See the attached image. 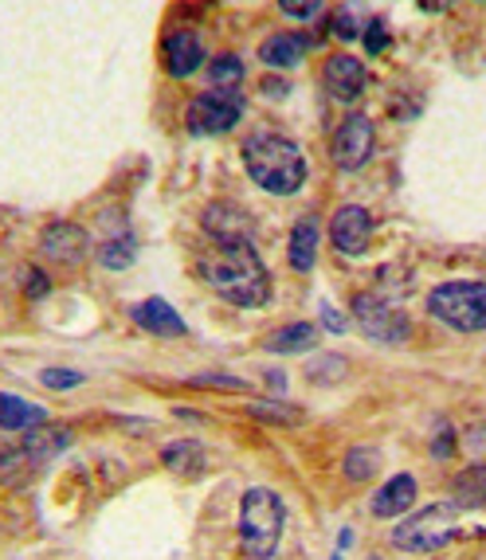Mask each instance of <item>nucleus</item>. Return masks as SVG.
<instances>
[{
	"label": "nucleus",
	"mask_w": 486,
	"mask_h": 560,
	"mask_svg": "<svg viewBox=\"0 0 486 560\" xmlns=\"http://www.w3.org/2000/svg\"><path fill=\"white\" fill-rule=\"evenodd\" d=\"M200 275L228 306L255 310L271 299V275H267L259 252L247 240L208 247L205 259H200Z\"/></svg>",
	"instance_id": "1"
},
{
	"label": "nucleus",
	"mask_w": 486,
	"mask_h": 560,
	"mask_svg": "<svg viewBox=\"0 0 486 560\" xmlns=\"http://www.w3.org/2000/svg\"><path fill=\"white\" fill-rule=\"evenodd\" d=\"M240 153L247 177L271 197H294L306 180V153L299 150V141L282 138V133H252V138H243Z\"/></svg>",
	"instance_id": "2"
},
{
	"label": "nucleus",
	"mask_w": 486,
	"mask_h": 560,
	"mask_svg": "<svg viewBox=\"0 0 486 560\" xmlns=\"http://www.w3.org/2000/svg\"><path fill=\"white\" fill-rule=\"evenodd\" d=\"M282 498L267 486H252L240 502V545L252 560H271L282 541Z\"/></svg>",
	"instance_id": "3"
},
{
	"label": "nucleus",
	"mask_w": 486,
	"mask_h": 560,
	"mask_svg": "<svg viewBox=\"0 0 486 560\" xmlns=\"http://www.w3.org/2000/svg\"><path fill=\"white\" fill-rule=\"evenodd\" d=\"M428 314L459 334L486 329V282H443L428 294Z\"/></svg>",
	"instance_id": "4"
},
{
	"label": "nucleus",
	"mask_w": 486,
	"mask_h": 560,
	"mask_svg": "<svg viewBox=\"0 0 486 560\" xmlns=\"http://www.w3.org/2000/svg\"><path fill=\"white\" fill-rule=\"evenodd\" d=\"M459 510L455 502H436L428 505V510H420V514L404 517L401 525L393 529V545L401 552H436L443 549L448 541H455L459 533Z\"/></svg>",
	"instance_id": "5"
},
{
	"label": "nucleus",
	"mask_w": 486,
	"mask_h": 560,
	"mask_svg": "<svg viewBox=\"0 0 486 560\" xmlns=\"http://www.w3.org/2000/svg\"><path fill=\"white\" fill-rule=\"evenodd\" d=\"M354 318L361 326V334L377 346H404L412 334L408 314L396 310L393 302L377 299V294H357L354 299Z\"/></svg>",
	"instance_id": "6"
},
{
	"label": "nucleus",
	"mask_w": 486,
	"mask_h": 560,
	"mask_svg": "<svg viewBox=\"0 0 486 560\" xmlns=\"http://www.w3.org/2000/svg\"><path fill=\"white\" fill-rule=\"evenodd\" d=\"M243 114V94L240 91H205L197 94L185 110L188 121V133H197V138H212V133H228L240 121Z\"/></svg>",
	"instance_id": "7"
},
{
	"label": "nucleus",
	"mask_w": 486,
	"mask_h": 560,
	"mask_svg": "<svg viewBox=\"0 0 486 560\" xmlns=\"http://www.w3.org/2000/svg\"><path fill=\"white\" fill-rule=\"evenodd\" d=\"M63 447H71V431L44 423V428H36L32 435H24V443H20L12 455L0 458V475H9L12 467H24V478L36 475V470L47 467Z\"/></svg>",
	"instance_id": "8"
},
{
	"label": "nucleus",
	"mask_w": 486,
	"mask_h": 560,
	"mask_svg": "<svg viewBox=\"0 0 486 560\" xmlns=\"http://www.w3.org/2000/svg\"><path fill=\"white\" fill-rule=\"evenodd\" d=\"M373 145H377L373 121L364 118V114H349V118L342 121V126H337L329 153H334V165L337 168H346V173H357V168H361L364 161L373 158Z\"/></svg>",
	"instance_id": "9"
},
{
	"label": "nucleus",
	"mask_w": 486,
	"mask_h": 560,
	"mask_svg": "<svg viewBox=\"0 0 486 560\" xmlns=\"http://www.w3.org/2000/svg\"><path fill=\"white\" fill-rule=\"evenodd\" d=\"M329 240L342 255H364L369 252V240H373V215L361 205H346L334 212V224H329Z\"/></svg>",
	"instance_id": "10"
},
{
	"label": "nucleus",
	"mask_w": 486,
	"mask_h": 560,
	"mask_svg": "<svg viewBox=\"0 0 486 560\" xmlns=\"http://www.w3.org/2000/svg\"><path fill=\"white\" fill-rule=\"evenodd\" d=\"M39 247H44L47 262H59V267H79L91 259V235L79 224H51Z\"/></svg>",
	"instance_id": "11"
},
{
	"label": "nucleus",
	"mask_w": 486,
	"mask_h": 560,
	"mask_svg": "<svg viewBox=\"0 0 486 560\" xmlns=\"http://www.w3.org/2000/svg\"><path fill=\"white\" fill-rule=\"evenodd\" d=\"M322 83H326V91L334 94L337 103H357L364 94V83H369V75H364V63L354 56H329L326 67H322Z\"/></svg>",
	"instance_id": "12"
},
{
	"label": "nucleus",
	"mask_w": 486,
	"mask_h": 560,
	"mask_svg": "<svg viewBox=\"0 0 486 560\" xmlns=\"http://www.w3.org/2000/svg\"><path fill=\"white\" fill-rule=\"evenodd\" d=\"M161 59H165V71L173 79H188L193 71H200L205 63V47L193 32H169L165 44H161Z\"/></svg>",
	"instance_id": "13"
},
{
	"label": "nucleus",
	"mask_w": 486,
	"mask_h": 560,
	"mask_svg": "<svg viewBox=\"0 0 486 560\" xmlns=\"http://www.w3.org/2000/svg\"><path fill=\"white\" fill-rule=\"evenodd\" d=\"M205 232L212 235L216 243H235L247 240L252 243V220L240 205H228V200H216V205L205 208Z\"/></svg>",
	"instance_id": "14"
},
{
	"label": "nucleus",
	"mask_w": 486,
	"mask_h": 560,
	"mask_svg": "<svg viewBox=\"0 0 486 560\" xmlns=\"http://www.w3.org/2000/svg\"><path fill=\"white\" fill-rule=\"evenodd\" d=\"M134 322H138L146 334H158V337H185L188 326L181 322V314L169 306L165 299H146L134 306Z\"/></svg>",
	"instance_id": "15"
},
{
	"label": "nucleus",
	"mask_w": 486,
	"mask_h": 560,
	"mask_svg": "<svg viewBox=\"0 0 486 560\" xmlns=\"http://www.w3.org/2000/svg\"><path fill=\"white\" fill-rule=\"evenodd\" d=\"M306 47H310L306 39L294 36V32H275V36L263 39L259 59H263V67H271V71H290V67L302 63Z\"/></svg>",
	"instance_id": "16"
},
{
	"label": "nucleus",
	"mask_w": 486,
	"mask_h": 560,
	"mask_svg": "<svg viewBox=\"0 0 486 560\" xmlns=\"http://www.w3.org/2000/svg\"><path fill=\"white\" fill-rule=\"evenodd\" d=\"M314 346H319V329L310 326V322H290V326H279L263 337V349H267V353H279V357L310 353Z\"/></svg>",
	"instance_id": "17"
},
{
	"label": "nucleus",
	"mask_w": 486,
	"mask_h": 560,
	"mask_svg": "<svg viewBox=\"0 0 486 560\" xmlns=\"http://www.w3.org/2000/svg\"><path fill=\"white\" fill-rule=\"evenodd\" d=\"M47 423V411L39 408V404L24 400V396H12V393H0V428L4 431H16V435H24V431H36Z\"/></svg>",
	"instance_id": "18"
},
{
	"label": "nucleus",
	"mask_w": 486,
	"mask_h": 560,
	"mask_svg": "<svg viewBox=\"0 0 486 560\" xmlns=\"http://www.w3.org/2000/svg\"><path fill=\"white\" fill-rule=\"evenodd\" d=\"M412 502H416V482L408 475H393L373 494V514L384 517V522H393L404 510H412Z\"/></svg>",
	"instance_id": "19"
},
{
	"label": "nucleus",
	"mask_w": 486,
	"mask_h": 560,
	"mask_svg": "<svg viewBox=\"0 0 486 560\" xmlns=\"http://www.w3.org/2000/svg\"><path fill=\"white\" fill-rule=\"evenodd\" d=\"M451 502L459 510H483L486 505V463H475V467L459 470L455 482H451Z\"/></svg>",
	"instance_id": "20"
},
{
	"label": "nucleus",
	"mask_w": 486,
	"mask_h": 560,
	"mask_svg": "<svg viewBox=\"0 0 486 560\" xmlns=\"http://www.w3.org/2000/svg\"><path fill=\"white\" fill-rule=\"evenodd\" d=\"M314 259H319V224H314V220H302V224H294V232H290V267H294V271H310Z\"/></svg>",
	"instance_id": "21"
},
{
	"label": "nucleus",
	"mask_w": 486,
	"mask_h": 560,
	"mask_svg": "<svg viewBox=\"0 0 486 560\" xmlns=\"http://www.w3.org/2000/svg\"><path fill=\"white\" fill-rule=\"evenodd\" d=\"M161 463H165L169 470H181V475H197V470L205 467V451H200V443L181 440L161 451Z\"/></svg>",
	"instance_id": "22"
},
{
	"label": "nucleus",
	"mask_w": 486,
	"mask_h": 560,
	"mask_svg": "<svg viewBox=\"0 0 486 560\" xmlns=\"http://www.w3.org/2000/svg\"><path fill=\"white\" fill-rule=\"evenodd\" d=\"M99 259H103V267H111V271H126L134 259H138V247H134V235L121 232V235H111V240L99 247Z\"/></svg>",
	"instance_id": "23"
},
{
	"label": "nucleus",
	"mask_w": 486,
	"mask_h": 560,
	"mask_svg": "<svg viewBox=\"0 0 486 560\" xmlns=\"http://www.w3.org/2000/svg\"><path fill=\"white\" fill-rule=\"evenodd\" d=\"M208 83H212L216 91H240V83H243L240 56H216L212 63H208Z\"/></svg>",
	"instance_id": "24"
},
{
	"label": "nucleus",
	"mask_w": 486,
	"mask_h": 560,
	"mask_svg": "<svg viewBox=\"0 0 486 560\" xmlns=\"http://www.w3.org/2000/svg\"><path fill=\"white\" fill-rule=\"evenodd\" d=\"M377 470H381V451L377 447H354L346 455V478H354V482L373 478Z\"/></svg>",
	"instance_id": "25"
},
{
	"label": "nucleus",
	"mask_w": 486,
	"mask_h": 560,
	"mask_svg": "<svg viewBox=\"0 0 486 560\" xmlns=\"http://www.w3.org/2000/svg\"><path fill=\"white\" fill-rule=\"evenodd\" d=\"M252 416L263 423H282V428H294L302 423V408H290V404H279V400H263V404H252Z\"/></svg>",
	"instance_id": "26"
},
{
	"label": "nucleus",
	"mask_w": 486,
	"mask_h": 560,
	"mask_svg": "<svg viewBox=\"0 0 486 560\" xmlns=\"http://www.w3.org/2000/svg\"><path fill=\"white\" fill-rule=\"evenodd\" d=\"M349 369V361L346 357H322V361H314L306 369L310 373V381L314 384H326V381H342V373Z\"/></svg>",
	"instance_id": "27"
},
{
	"label": "nucleus",
	"mask_w": 486,
	"mask_h": 560,
	"mask_svg": "<svg viewBox=\"0 0 486 560\" xmlns=\"http://www.w3.org/2000/svg\"><path fill=\"white\" fill-rule=\"evenodd\" d=\"M193 388H220V393H247V381L240 376H216V373H205V376H193Z\"/></svg>",
	"instance_id": "28"
},
{
	"label": "nucleus",
	"mask_w": 486,
	"mask_h": 560,
	"mask_svg": "<svg viewBox=\"0 0 486 560\" xmlns=\"http://www.w3.org/2000/svg\"><path fill=\"white\" fill-rule=\"evenodd\" d=\"M44 388H56V393H67V388H79L83 384V373H76V369H44Z\"/></svg>",
	"instance_id": "29"
},
{
	"label": "nucleus",
	"mask_w": 486,
	"mask_h": 560,
	"mask_svg": "<svg viewBox=\"0 0 486 560\" xmlns=\"http://www.w3.org/2000/svg\"><path fill=\"white\" fill-rule=\"evenodd\" d=\"M329 28H334V36L337 39H357L361 36V16H354L349 9H342V12H334V20H329Z\"/></svg>",
	"instance_id": "30"
},
{
	"label": "nucleus",
	"mask_w": 486,
	"mask_h": 560,
	"mask_svg": "<svg viewBox=\"0 0 486 560\" xmlns=\"http://www.w3.org/2000/svg\"><path fill=\"white\" fill-rule=\"evenodd\" d=\"M279 9L287 12L290 20H310L322 9V0H279Z\"/></svg>",
	"instance_id": "31"
},
{
	"label": "nucleus",
	"mask_w": 486,
	"mask_h": 560,
	"mask_svg": "<svg viewBox=\"0 0 486 560\" xmlns=\"http://www.w3.org/2000/svg\"><path fill=\"white\" fill-rule=\"evenodd\" d=\"M463 443H467V451L475 455V463H483V458H486V428H483V423H478V428H471Z\"/></svg>",
	"instance_id": "32"
},
{
	"label": "nucleus",
	"mask_w": 486,
	"mask_h": 560,
	"mask_svg": "<svg viewBox=\"0 0 486 560\" xmlns=\"http://www.w3.org/2000/svg\"><path fill=\"white\" fill-rule=\"evenodd\" d=\"M384 39H389V36H384V24H381V20H373V24L364 28V47H369V51H381Z\"/></svg>",
	"instance_id": "33"
},
{
	"label": "nucleus",
	"mask_w": 486,
	"mask_h": 560,
	"mask_svg": "<svg viewBox=\"0 0 486 560\" xmlns=\"http://www.w3.org/2000/svg\"><path fill=\"white\" fill-rule=\"evenodd\" d=\"M322 326H329L334 334H342V329H346V322L337 318V310L329 306V302H322Z\"/></svg>",
	"instance_id": "34"
},
{
	"label": "nucleus",
	"mask_w": 486,
	"mask_h": 560,
	"mask_svg": "<svg viewBox=\"0 0 486 560\" xmlns=\"http://www.w3.org/2000/svg\"><path fill=\"white\" fill-rule=\"evenodd\" d=\"M28 294H32V299H39V294H44V290H47V279H44V275H39V271H32L28 275Z\"/></svg>",
	"instance_id": "35"
},
{
	"label": "nucleus",
	"mask_w": 486,
	"mask_h": 560,
	"mask_svg": "<svg viewBox=\"0 0 486 560\" xmlns=\"http://www.w3.org/2000/svg\"><path fill=\"white\" fill-rule=\"evenodd\" d=\"M455 0H420V9H431V12H443V9H451Z\"/></svg>",
	"instance_id": "36"
},
{
	"label": "nucleus",
	"mask_w": 486,
	"mask_h": 560,
	"mask_svg": "<svg viewBox=\"0 0 486 560\" xmlns=\"http://www.w3.org/2000/svg\"><path fill=\"white\" fill-rule=\"evenodd\" d=\"M334 560H342V557H334Z\"/></svg>",
	"instance_id": "37"
}]
</instances>
